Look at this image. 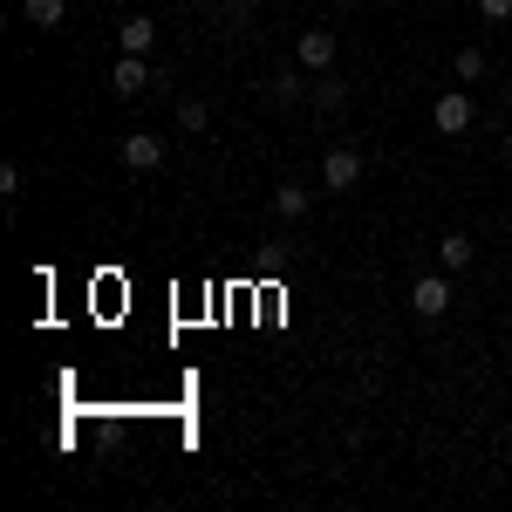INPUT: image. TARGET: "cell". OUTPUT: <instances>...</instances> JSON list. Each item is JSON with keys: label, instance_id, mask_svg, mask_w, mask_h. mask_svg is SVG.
Returning a JSON list of instances; mask_svg holds the SVG:
<instances>
[{"label": "cell", "instance_id": "3957f363", "mask_svg": "<svg viewBox=\"0 0 512 512\" xmlns=\"http://www.w3.org/2000/svg\"><path fill=\"white\" fill-rule=\"evenodd\" d=\"M410 308H417V315H424V321H437V315H444V308H451V280L424 274V280H417V287H410Z\"/></svg>", "mask_w": 512, "mask_h": 512}, {"label": "cell", "instance_id": "ba28073f", "mask_svg": "<svg viewBox=\"0 0 512 512\" xmlns=\"http://www.w3.org/2000/svg\"><path fill=\"white\" fill-rule=\"evenodd\" d=\"M437 260H444V267H472V239L444 233V239H437Z\"/></svg>", "mask_w": 512, "mask_h": 512}, {"label": "cell", "instance_id": "30bf717a", "mask_svg": "<svg viewBox=\"0 0 512 512\" xmlns=\"http://www.w3.org/2000/svg\"><path fill=\"white\" fill-rule=\"evenodd\" d=\"M274 212H280V219H301V212H308V185H280Z\"/></svg>", "mask_w": 512, "mask_h": 512}, {"label": "cell", "instance_id": "5b68a950", "mask_svg": "<svg viewBox=\"0 0 512 512\" xmlns=\"http://www.w3.org/2000/svg\"><path fill=\"white\" fill-rule=\"evenodd\" d=\"M151 62H144V55H123L117 69H110V89H117V96H144V89H151Z\"/></svg>", "mask_w": 512, "mask_h": 512}, {"label": "cell", "instance_id": "8fae6325", "mask_svg": "<svg viewBox=\"0 0 512 512\" xmlns=\"http://www.w3.org/2000/svg\"><path fill=\"white\" fill-rule=\"evenodd\" d=\"M301 96V69H280L274 76V103H294Z\"/></svg>", "mask_w": 512, "mask_h": 512}, {"label": "cell", "instance_id": "7c38bea8", "mask_svg": "<svg viewBox=\"0 0 512 512\" xmlns=\"http://www.w3.org/2000/svg\"><path fill=\"white\" fill-rule=\"evenodd\" d=\"M342 96H349V89H342L335 76H328V82H315V103H321V110H342Z\"/></svg>", "mask_w": 512, "mask_h": 512}, {"label": "cell", "instance_id": "277c9868", "mask_svg": "<svg viewBox=\"0 0 512 512\" xmlns=\"http://www.w3.org/2000/svg\"><path fill=\"white\" fill-rule=\"evenodd\" d=\"M294 55H301V69H308V76H321V69L335 62V35H328V28H308V35L294 41Z\"/></svg>", "mask_w": 512, "mask_h": 512}, {"label": "cell", "instance_id": "5bb4252c", "mask_svg": "<svg viewBox=\"0 0 512 512\" xmlns=\"http://www.w3.org/2000/svg\"><path fill=\"white\" fill-rule=\"evenodd\" d=\"M458 76H465V82L485 76V55H478V48H465V55H458Z\"/></svg>", "mask_w": 512, "mask_h": 512}, {"label": "cell", "instance_id": "6da1fadb", "mask_svg": "<svg viewBox=\"0 0 512 512\" xmlns=\"http://www.w3.org/2000/svg\"><path fill=\"white\" fill-rule=\"evenodd\" d=\"M362 185V151L355 144H335L328 164H321V192H355Z\"/></svg>", "mask_w": 512, "mask_h": 512}, {"label": "cell", "instance_id": "9a60e30c", "mask_svg": "<svg viewBox=\"0 0 512 512\" xmlns=\"http://www.w3.org/2000/svg\"><path fill=\"white\" fill-rule=\"evenodd\" d=\"M478 14L485 21H512V0H478Z\"/></svg>", "mask_w": 512, "mask_h": 512}, {"label": "cell", "instance_id": "9c48e42d", "mask_svg": "<svg viewBox=\"0 0 512 512\" xmlns=\"http://www.w3.org/2000/svg\"><path fill=\"white\" fill-rule=\"evenodd\" d=\"M21 21H35L41 35H48V28H62V0H28V7H21Z\"/></svg>", "mask_w": 512, "mask_h": 512}, {"label": "cell", "instance_id": "8992f818", "mask_svg": "<svg viewBox=\"0 0 512 512\" xmlns=\"http://www.w3.org/2000/svg\"><path fill=\"white\" fill-rule=\"evenodd\" d=\"M437 130H444V137H458V130H472V96H458V89H451V96H437Z\"/></svg>", "mask_w": 512, "mask_h": 512}, {"label": "cell", "instance_id": "2e32d148", "mask_svg": "<svg viewBox=\"0 0 512 512\" xmlns=\"http://www.w3.org/2000/svg\"><path fill=\"white\" fill-rule=\"evenodd\" d=\"M335 7H362V0H335Z\"/></svg>", "mask_w": 512, "mask_h": 512}, {"label": "cell", "instance_id": "4fadbf2b", "mask_svg": "<svg viewBox=\"0 0 512 512\" xmlns=\"http://www.w3.org/2000/svg\"><path fill=\"white\" fill-rule=\"evenodd\" d=\"M178 123H185V130H205V103L185 96V103H178Z\"/></svg>", "mask_w": 512, "mask_h": 512}, {"label": "cell", "instance_id": "52a82bcc", "mask_svg": "<svg viewBox=\"0 0 512 512\" xmlns=\"http://www.w3.org/2000/svg\"><path fill=\"white\" fill-rule=\"evenodd\" d=\"M117 41H123V55H151L158 48V21H123Z\"/></svg>", "mask_w": 512, "mask_h": 512}, {"label": "cell", "instance_id": "e0dca14e", "mask_svg": "<svg viewBox=\"0 0 512 512\" xmlns=\"http://www.w3.org/2000/svg\"><path fill=\"white\" fill-rule=\"evenodd\" d=\"M506 151H512V130H506Z\"/></svg>", "mask_w": 512, "mask_h": 512}, {"label": "cell", "instance_id": "7a4b0ae2", "mask_svg": "<svg viewBox=\"0 0 512 512\" xmlns=\"http://www.w3.org/2000/svg\"><path fill=\"white\" fill-rule=\"evenodd\" d=\"M123 164H130V171H158V164H164V137H158V130L123 137Z\"/></svg>", "mask_w": 512, "mask_h": 512}]
</instances>
